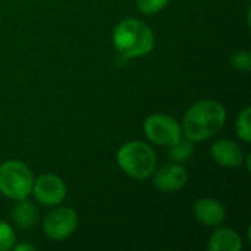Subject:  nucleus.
Here are the masks:
<instances>
[{"mask_svg":"<svg viewBox=\"0 0 251 251\" xmlns=\"http://www.w3.org/2000/svg\"><path fill=\"white\" fill-rule=\"evenodd\" d=\"M12 221L13 224L21 229H29L32 228L38 221V212L34 203L25 200H19L12 212Z\"/></svg>","mask_w":251,"mask_h":251,"instance_id":"f8f14e48","label":"nucleus"},{"mask_svg":"<svg viewBox=\"0 0 251 251\" xmlns=\"http://www.w3.org/2000/svg\"><path fill=\"white\" fill-rule=\"evenodd\" d=\"M225 106L216 100L207 99L194 103L184 115L182 135L193 143H200L215 137L225 125Z\"/></svg>","mask_w":251,"mask_h":251,"instance_id":"f257e3e1","label":"nucleus"},{"mask_svg":"<svg viewBox=\"0 0 251 251\" xmlns=\"http://www.w3.org/2000/svg\"><path fill=\"white\" fill-rule=\"evenodd\" d=\"M210 154L218 165L224 168H229V169L241 166L244 160L243 149L235 141L228 140V138L216 140L210 146Z\"/></svg>","mask_w":251,"mask_h":251,"instance_id":"9d476101","label":"nucleus"},{"mask_svg":"<svg viewBox=\"0 0 251 251\" xmlns=\"http://www.w3.org/2000/svg\"><path fill=\"white\" fill-rule=\"evenodd\" d=\"M246 160H247V171L251 172V154H249V156L246 157Z\"/></svg>","mask_w":251,"mask_h":251,"instance_id":"6ab92c4d","label":"nucleus"},{"mask_svg":"<svg viewBox=\"0 0 251 251\" xmlns=\"http://www.w3.org/2000/svg\"><path fill=\"white\" fill-rule=\"evenodd\" d=\"M16 243V234L13 228L0 219V251H9L13 249Z\"/></svg>","mask_w":251,"mask_h":251,"instance_id":"2eb2a0df","label":"nucleus"},{"mask_svg":"<svg viewBox=\"0 0 251 251\" xmlns=\"http://www.w3.org/2000/svg\"><path fill=\"white\" fill-rule=\"evenodd\" d=\"M66 193L68 188L65 181L54 174H44L40 175L37 179L34 178L31 194H34L35 200L40 201L43 206L54 207L62 204L66 199Z\"/></svg>","mask_w":251,"mask_h":251,"instance_id":"0eeeda50","label":"nucleus"},{"mask_svg":"<svg viewBox=\"0 0 251 251\" xmlns=\"http://www.w3.org/2000/svg\"><path fill=\"white\" fill-rule=\"evenodd\" d=\"M116 162L122 172L129 178L144 181L156 171L157 156L144 141H128L118 149Z\"/></svg>","mask_w":251,"mask_h":251,"instance_id":"7ed1b4c3","label":"nucleus"},{"mask_svg":"<svg viewBox=\"0 0 251 251\" xmlns=\"http://www.w3.org/2000/svg\"><path fill=\"white\" fill-rule=\"evenodd\" d=\"M250 113L251 107L247 106L244 107L238 118H237V122H235V131H237V135L240 137V140H243L244 143H250L251 140V125H250Z\"/></svg>","mask_w":251,"mask_h":251,"instance_id":"4468645a","label":"nucleus"},{"mask_svg":"<svg viewBox=\"0 0 251 251\" xmlns=\"http://www.w3.org/2000/svg\"><path fill=\"white\" fill-rule=\"evenodd\" d=\"M34 175L21 160H6L0 165V193L9 200L19 201L32 193Z\"/></svg>","mask_w":251,"mask_h":251,"instance_id":"20e7f679","label":"nucleus"},{"mask_svg":"<svg viewBox=\"0 0 251 251\" xmlns=\"http://www.w3.org/2000/svg\"><path fill=\"white\" fill-rule=\"evenodd\" d=\"M144 134L146 137L157 146L169 147L182 138L181 124L166 115V113H153L144 122Z\"/></svg>","mask_w":251,"mask_h":251,"instance_id":"39448f33","label":"nucleus"},{"mask_svg":"<svg viewBox=\"0 0 251 251\" xmlns=\"http://www.w3.org/2000/svg\"><path fill=\"white\" fill-rule=\"evenodd\" d=\"M153 175V184L162 193H176L188 182V172L178 163L165 165Z\"/></svg>","mask_w":251,"mask_h":251,"instance_id":"6e6552de","label":"nucleus"},{"mask_svg":"<svg viewBox=\"0 0 251 251\" xmlns=\"http://www.w3.org/2000/svg\"><path fill=\"white\" fill-rule=\"evenodd\" d=\"M194 151V143L188 138H181L175 144L169 146V156L175 163L187 162Z\"/></svg>","mask_w":251,"mask_h":251,"instance_id":"ddd939ff","label":"nucleus"},{"mask_svg":"<svg viewBox=\"0 0 251 251\" xmlns=\"http://www.w3.org/2000/svg\"><path fill=\"white\" fill-rule=\"evenodd\" d=\"M232 66L240 72H249L251 66V53L249 50H240L232 56Z\"/></svg>","mask_w":251,"mask_h":251,"instance_id":"f3484780","label":"nucleus"},{"mask_svg":"<svg viewBox=\"0 0 251 251\" xmlns=\"http://www.w3.org/2000/svg\"><path fill=\"white\" fill-rule=\"evenodd\" d=\"M171 0H137V7L143 15H154L162 12Z\"/></svg>","mask_w":251,"mask_h":251,"instance_id":"dca6fc26","label":"nucleus"},{"mask_svg":"<svg viewBox=\"0 0 251 251\" xmlns=\"http://www.w3.org/2000/svg\"><path fill=\"white\" fill-rule=\"evenodd\" d=\"M194 216L204 226H219L226 219V209L216 199L201 197L194 203Z\"/></svg>","mask_w":251,"mask_h":251,"instance_id":"1a4fd4ad","label":"nucleus"},{"mask_svg":"<svg viewBox=\"0 0 251 251\" xmlns=\"http://www.w3.org/2000/svg\"><path fill=\"white\" fill-rule=\"evenodd\" d=\"M244 247L241 235L232 228L215 229L209 238V251H241Z\"/></svg>","mask_w":251,"mask_h":251,"instance_id":"9b49d317","label":"nucleus"},{"mask_svg":"<svg viewBox=\"0 0 251 251\" xmlns=\"http://www.w3.org/2000/svg\"><path fill=\"white\" fill-rule=\"evenodd\" d=\"M115 50L126 57L137 59L147 56L154 49V34L150 26L134 18L122 19L112 34Z\"/></svg>","mask_w":251,"mask_h":251,"instance_id":"f03ea898","label":"nucleus"},{"mask_svg":"<svg viewBox=\"0 0 251 251\" xmlns=\"http://www.w3.org/2000/svg\"><path fill=\"white\" fill-rule=\"evenodd\" d=\"M78 228V213L71 207H56L43 219V231L51 241L68 240Z\"/></svg>","mask_w":251,"mask_h":251,"instance_id":"423d86ee","label":"nucleus"},{"mask_svg":"<svg viewBox=\"0 0 251 251\" xmlns=\"http://www.w3.org/2000/svg\"><path fill=\"white\" fill-rule=\"evenodd\" d=\"M12 250L15 251H35L37 250V247L35 246H32V244H28V243H21V244H16L15 243V246H13V249Z\"/></svg>","mask_w":251,"mask_h":251,"instance_id":"a211bd4d","label":"nucleus"}]
</instances>
